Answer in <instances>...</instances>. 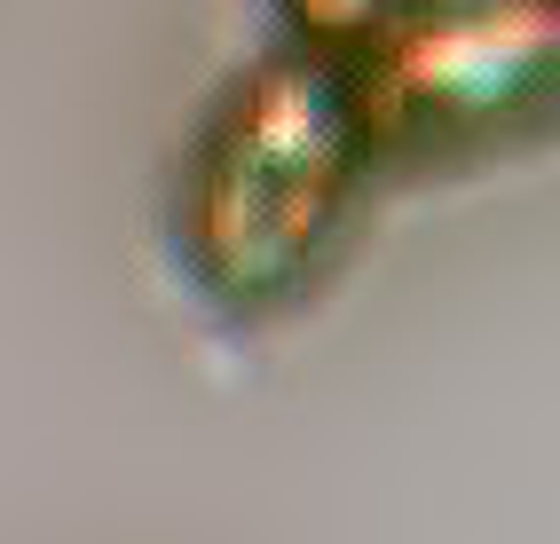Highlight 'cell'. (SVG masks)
I'll use <instances>...</instances> for the list:
<instances>
[{"instance_id":"obj_1","label":"cell","mask_w":560,"mask_h":544,"mask_svg":"<svg viewBox=\"0 0 560 544\" xmlns=\"http://www.w3.org/2000/svg\"><path fill=\"white\" fill-rule=\"evenodd\" d=\"M380 151L363 134L348 56L277 40L221 80L174 158L166 252L213 323L292 316L355 237Z\"/></svg>"},{"instance_id":"obj_2","label":"cell","mask_w":560,"mask_h":544,"mask_svg":"<svg viewBox=\"0 0 560 544\" xmlns=\"http://www.w3.org/2000/svg\"><path fill=\"white\" fill-rule=\"evenodd\" d=\"M552 0H419L348 56L380 174L498 158L552 103Z\"/></svg>"},{"instance_id":"obj_3","label":"cell","mask_w":560,"mask_h":544,"mask_svg":"<svg viewBox=\"0 0 560 544\" xmlns=\"http://www.w3.org/2000/svg\"><path fill=\"white\" fill-rule=\"evenodd\" d=\"M402 9H419V0H269L277 40H292V48H324V56H355V48H371Z\"/></svg>"}]
</instances>
